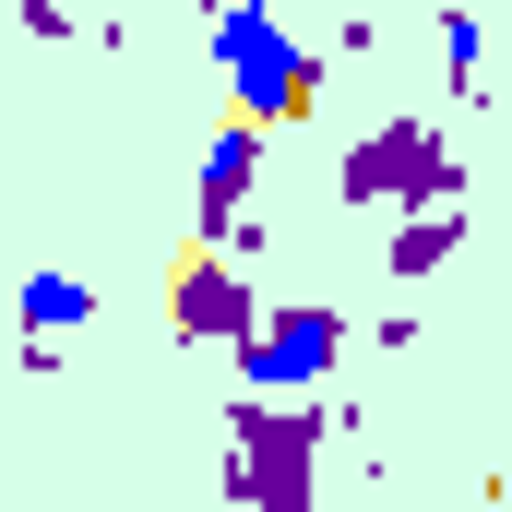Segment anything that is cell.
<instances>
[{
	"instance_id": "cell-5",
	"label": "cell",
	"mask_w": 512,
	"mask_h": 512,
	"mask_svg": "<svg viewBox=\"0 0 512 512\" xmlns=\"http://www.w3.org/2000/svg\"><path fill=\"white\" fill-rule=\"evenodd\" d=\"M262 310H274V298H262L239 262H215V251H191L179 286H167V334H179V346H227V358H239L262 334Z\"/></svg>"
},
{
	"instance_id": "cell-4",
	"label": "cell",
	"mask_w": 512,
	"mask_h": 512,
	"mask_svg": "<svg viewBox=\"0 0 512 512\" xmlns=\"http://www.w3.org/2000/svg\"><path fill=\"white\" fill-rule=\"evenodd\" d=\"M334 370H346V310L334 298H274L262 334L239 346L251 405H310V382H334Z\"/></svg>"
},
{
	"instance_id": "cell-6",
	"label": "cell",
	"mask_w": 512,
	"mask_h": 512,
	"mask_svg": "<svg viewBox=\"0 0 512 512\" xmlns=\"http://www.w3.org/2000/svg\"><path fill=\"white\" fill-rule=\"evenodd\" d=\"M251 191H262V131L227 120L215 143H203V191H191V239L203 251H227L239 227H251Z\"/></svg>"
},
{
	"instance_id": "cell-9",
	"label": "cell",
	"mask_w": 512,
	"mask_h": 512,
	"mask_svg": "<svg viewBox=\"0 0 512 512\" xmlns=\"http://www.w3.org/2000/svg\"><path fill=\"white\" fill-rule=\"evenodd\" d=\"M429 48L453 60V84H477V60H489V24H477V12H429Z\"/></svg>"
},
{
	"instance_id": "cell-1",
	"label": "cell",
	"mask_w": 512,
	"mask_h": 512,
	"mask_svg": "<svg viewBox=\"0 0 512 512\" xmlns=\"http://www.w3.org/2000/svg\"><path fill=\"white\" fill-rule=\"evenodd\" d=\"M203 48H215V72H227V96H239V120H251V131H286V120L322 108V48H310L298 24H274L262 0L203 12Z\"/></svg>"
},
{
	"instance_id": "cell-2",
	"label": "cell",
	"mask_w": 512,
	"mask_h": 512,
	"mask_svg": "<svg viewBox=\"0 0 512 512\" xmlns=\"http://www.w3.org/2000/svg\"><path fill=\"white\" fill-rule=\"evenodd\" d=\"M334 203H358V215H441V203H465V155H453V131L429 120H370L346 155H334Z\"/></svg>"
},
{
	"instance_id": "cell-3",
	"label": "cell",
	"mask_w": 512,
	"mask_h": 512,
	"mask_svg": "<svg viewBox=\"0 0 512 512\" xmlns=\"http://www.w3.org/2000/svg\"><path fill=\"white\" fill-rule=\"evenodd\" d=\"M227 489L239 512H322V405H227Z\"/></svg>"
},
{
	"instance_id": "cell-8",
	"label": "cell",
	"mask_w": 512,
	"mask_h": 512,
	"mask_svg": "<svg viewBox=\"0 0 512 512\" xmlns=\"http://www.w3.org/2000/svg\"><path fill=\"white\" fill-rule=\"evenodd\" d=\"M96 322V286L84 274H36L24 286V346H60V334H84Z\"/></svg>"
},
{
	"instance_id": "cell-7",
	"label": "cell",
	"mask_w": 512,
	"mask_h": 512,
	"mask_svg": "<svg viewBox=\"0 0 512 512\" xmlns=\"http://www.w3.org/2000/svg\"><path fill=\"white\" fill-rule=\"evenodd\" d=\"M453 251H465V203H441V215H405V227L382 239V274H393V286H429Z\"/></svg>"
}]
</instances>
